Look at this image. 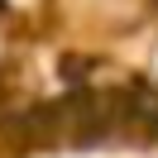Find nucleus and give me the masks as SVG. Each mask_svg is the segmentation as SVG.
<instances>
[{"mask_svg":"<svg viewBox=\"0 0 158 158\" xmlns=\"http://www.w3.org/2000/svg\"><path fill=\"white\" fill-rule=\"evenodd\" d=\"M0 10H5V0H0Z\"/></svg>","mask_w":158,"mask_h":158,"instance_id":"1","label":"nucleus"}]
</instances>
